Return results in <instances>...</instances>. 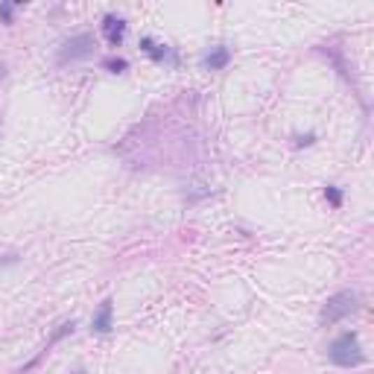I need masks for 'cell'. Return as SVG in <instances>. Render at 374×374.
I'll use <instances>...</instances> for the list:
<instances>
[{"mask_svg": "<svg viewBox=\"0 0 374 374\" xmlns=\"http://www.w3.org/2000/svg\"><path fill=\"white\" fill-rule=\"evenodd\" d=\"M103 36H106V41L111 47H120V41L126 36V21L117 18V15H106L103 18Z\"/></svg>", "mask_w": 374, "mask_h": 374, "instance_id": "277c9868", "label": "cell"}, {"mask_svg": "<svg viewBox=\"0 0 374 374\" xmlns=\"http://www.w3.org/2000/svg\"><path fill=\"white\" fill-rule=\"evenodd\" d=\"M0 15H3L6 21H12V6H9V3H3V6H0Z\"/></svg>", "mask_w": 374, "mask_h": 374, "instance_id": "8fae6325", "label": "cell"}, {"mask_svg": "<svg viewBox=\"0 0 374 374\" xmlns=\"http://www.w3.org/2000/svg\"><path fill=\"white\" fill-rule=\"evenodd\" d=\"M229 59H231V53L225 50V47H214V50L205 56V68L208 71H222L225 64H229Z\"/></svg>", "mask_w": 374, "mask_h": 374, "instance_id": "52a82bcc", "label": "cell"}, {"mask_svg": "<svg viewBox=\"0 0 374 374\" xmlns=\"http://www.w3.org/2000/svg\"><path fill=\"white\" fill-rule=\"evenodd\" d=\"M324 196H328V202H331L333 208L343 205V193H339L336 187H324Z\"/></svg>", "mask_w": 374, "mask_h": 374, "instance_id": "30bf717a", "label": "cell"}, {"mask_svg": "<svg viewBox=\"0 0 374 374\" xmlns=\"http://www.w3.org/2000/svg\"><path fill=\"white\" fill-rule=\"evenodd\" d=\"M73 328H76V322H73V319H71V322H64V324H59V331L53 333V339H50V345H53V343H59V339H62L64 333H73Z\"/></svg>", "mask_w": 374, "mask_h": 374, "instance_id": "9c48e42d", "label": "cell"}, {"mask_svg": "<svg viewBox=\"0 0 374 374\" xmlns=\"http://www.w3.org/2000/svg\"><path fill=\"white\" fill-rule=\"evenodd\" d=\"M103 64H106V68H108L111 73H123V71L129 68V62H126V59H106Z\"/></svg>", "mask_w": 374, "mask_h": 374, "instance_id": "ba28073f", "label": "cell"}, {"mask_svg": "<svg viewBox=\"0 0 374 374\" xmlns=\"http://www.w3.org/2000/svg\"><path fill=\"white\" fill-rule=\"evenodd\" d=\"M141 47H143V53H150L155 62H173V64H175V53L170 50L167 44H155L152 38H143Z\"/></svg>", "mask_w": 374, "mask_h": 374, "instance_id": "8992f818", "label": "cell"}, {"mask_svg": "<svg viewBox=\"0 0 374 374\" xmlns=\"http://www.w3.org/2000/svg\"><path fill=\"white\" fill-rule=\"evenodd\" d=\"M115 304H111V299H106L103 304H100V310L94 313V322H91V328H94V333H108L111 328H115Z\"/></svg>", "mask_w": 374, "mask_h": 374, "instance_id": "5b68a950", "label": "cell"}, {"mask_svg": "<svg viewBox=\"0 0 374 374\" xmlns=\"http://www.w3.org/2000/svg\"><path fill=\"white\" fill-rule=\"evenodd\" d=\"M357 304H360L357 292H351V289L336 292V296H331L328 301H324V307H322V322H324V324L343 322L345 316H351V313L357 310Z\"/></svg>", "mask_w": 374, "mask_h": 374, "instance_id": "7a4b0ae2", "label": "cell"}, {"mask_svg": "<svg viewBox=\"0 0 374 374\" xmlns=\"http://www.w3.org/2000/svg\"><path fill=\"white\" fill-rule=\"evenodd\" d=\"M73 374H85V371H73Z\"/></svg>", "mask_w": 374, "mask_h": 374, "instance_id": "7c38bea8", "label": "cell"}, {"mask_svg": "<svg viewBox=\"0 0 374 374\" xmlns=\"http://www.w3.org/2000/svg\"><path fill=\"white\" fill-rule=\"evenodd\" d=\"M328 357L333 366H343V368H354L363 363V345H360V336L357 333H343L339 339H333V345L328 348Z\"/></svg>", "mask_w": 374, "mask_h": 374, "instance_id": "6da1fadb", "label": "cell"}, {"mask_svg": "<svg viewBox=\"0 0 374 374\" xmlns=\"http://www.w3.org/2000/svg\"><path fill=\"white\" fill-rule=\"evenodd\" d=\"M94 53V36H88V32H82V36H73L62 44L59 50V64H71V62H79V59H88Z\"/></svg>", "mask_w": 374, "mask_h": 374, "instance_id": "3957f363", "label": "cell"}]
</instances>
